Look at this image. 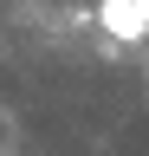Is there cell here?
I'll return each instance as SVG.
<instances>
[{"label": "cell", "instance_id": "cell-1", "mask_svg": "<svg viewBox=\"0 0 149 156\" xmlns=\"http://www.w3.org/2000/svg\"><path fill=\"white\" fill-rule=\"evenodd\" d=\"M97 26L110 39H123V46H136V39H149V20L136 0H97Z\"/></svg>", "mask_w": 149, "mask_h": 156}, {"label": "cell", "instance_id": "cell-2", "mask_svg": "<svg viewBox=\"0 0 149 156\" xmlns=\"http://www.w3.org/2000/svg\"><path fill=\"white\" fill-rule=\"evenodd\" d=\"M136 7H143V20H149V0H136Z\"/></svg>", "mask_w": 149, "mask_h": 156}]
</instances>
